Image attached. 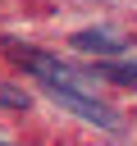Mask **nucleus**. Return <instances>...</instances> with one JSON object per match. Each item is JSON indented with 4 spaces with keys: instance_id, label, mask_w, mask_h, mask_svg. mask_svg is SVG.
Segmentation results:
<instances>
[{
    "instance_id": "1",
    "label": "nucleus",
    "mask_w": 137,
    "mask_h": 146,
    "mask_svg": "<svg viewBox=\"0 0 137 146\" xmlns=\"http://www.w3.org/2000/svg\"><path fill=\"white\" fill-rule=\"evenodd\" d=\"M5 55H9L14 64H23V68H27V73H32L59 105H68L73 114H82L87 123H96V128H105V132L119 128V119H114V114H110V110H105V105H100V100H96V96H91V91L59 64V59H55V55L32 50V46H18V41H5Z\"/></svg>"
},
{
    "instance_id": "2",
    "label": "nucleus",
    "mask_w": 137,
    "mask_h": 146,
    "mask_svg": "<svg viewBox=\"0 0 137 146\" xmlns=\"http://www.w3.org/2000/svg\"><path fill=\"white\" fill-rule=\"evenodd\" d=\"M73 46H78L82 55H119V50H123V36L100 32V27H87V32H73Z\"/></svg>"
},
{
    "instance_id": "3",
    "label": "nucleus",
    "mask_w": 137,
    "mask_h": 146,
    "mask_svg": "<svg viewBox=\"0 0 137 146\" xmlns=\"http://www.w3.org/2000/svg\"><path fill=\"white\" fill-rule=\"evenodd\" d=\"M91 73H96V78H105V82H123V87H137V59H132V64H96Z\"/></svg>"
}]
</instances>
